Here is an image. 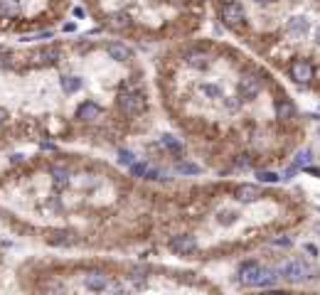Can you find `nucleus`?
I'll return each instance as SVG.
<instances>
[{"mask_svg":"<svg viewBox=\"0 0 320 295\" xmlns=\"http://www.w3.org/2000/svg\"><path fill=\"white\" fill-rule=\"evenodd\" d=\"M116 104H118V111L123 116L135 118V116H141L146 111V93L141 91V89H135V86L133 89H123V91L118 93Z\"/></svg>","mask_w":320,"mask_h":295,"instance_id":"1","label":"nucleus"},{"mask_svg":"<svg viewBox=\"0 0 320 295\" xmlns=\"http://www.w3.org/2000/svg\"><path fill=\"white\" fill-rule=\"evenodd\" d=\"M276 273H279V278L288 280V283H303V280H308V278L315 276L313 266L305 263L303 258H291V261H286Z\"/></svg>","mask_w":320,"mask_h":295,"instance_id":"2","label":"nucleus"},{"mask_svg":"<svg viewBox=\"0 0 320 295\" xmlns=\"http://www.w3.org/2000/svg\"><path fill=\"white\" fill-rule=\"evenodd\" d=\"M81 285L89 290V293H106L109 285H111V276L101 268H92L81 276Z\"/></svg>","mask_w":320,"mask_h":295,"instance_id":"3","label":"nucleus"},{"mask_svg":"<svg viewBox=\"0 0 320 295\" xmlns=\"http://www.w3.org/2000/svg\"><path fill=\"white\" fill-rule=\"evenodd\" d=\"M219 20L224 22L226 27H232V30H239V27H244L246 25V13L244 8L239 5V3H226L219 8Z\"/></svg>","mask_w":320,"mask_h":295,"instance_id":"4","label":"nucleus"},{"mask_svg":"<svg viewBox=\"0 0 320 295\" xmlns=\"http://www.w3.org/2000/svg\"><path fill=\"white\" fill-rule=\"evenodd\" d=\"M74 118L79 123H96L99 118H104V109H101L96 101L86 99V101H81V104L74 109Z\"/></svg>","mask_w":320,"mask_h":295,"instance_id":"5","label":"nucleus"},{"mask_svg":"<svg viewBox=\"0 0 320 295\" xmlns=\"http://www.w3.org/2000/svg\"><path fill=\"white\" fill-rule=\"evenodd\" d=\"M291 79L296 81V84H310L313 81V76H315V69H313V64H310V59H293L291 62Z\"/></svg>","mask_w":320,"mask_h":295,"instance_id":"6","label":"nucleus"},{"mask_svg":"<svg viewBox=\"0 0 320 295\" xmlns=\"http://www.w3.org/2000/svg\"><path fill=\"white\" fill-rule=\"evenodd\" d=\"M261 89H264V79L259 74H246V76H242V81H239V96L244 101L256 99L261 93Z\"/></svg>","mask_w":320,"mask_h":295,"instance_id":"7","label":"nucleus"},{"mask_svg":"<svg viewBox=\"0 0 320 295\" xmlns=\"http://www.w3.org/2000/svg\"><path fill=\"white\" fill-rule=\"evenodd\" d=\"M170 251L177 254V256H190L197 251V239L190 236V234H177L170 239Z\"/></svg>","mask_w":320,"mask_h":295,"instance_id":"8","label":"nucleus"},{"mask_svg":"<svg viewBox=\"0 0 320 295\" xmlns=\"http://www.w3.org/2000/svg\"><path fill=\"white\" fill-rule=\"evenodd\" d=\"M261 263L259 261H244L242 266H239V271H237V276H239V283L242 285H256V280L261 276Z\"/></svg>","mask_w":320,"mask_h":295,"instance_id":"9","label":"nucleus"},{"mask_svg":"<svg viewBox=\"0 0 320 295\" xmlns=\"http://www.w3.org/2000/svg\"><path fill=\"white\" fill-rule=\"evenodd\" d=\"M81 86H84V79L81 76H76V74H64L62 79H59V89L64 96H74V93L81 91Z\"/></svg>","mask_w":320,"mask_h":295,"instance_id":"10","label":"nucleus"},{"mask_svg":"<svg viewBox=\"0 0 320 295\" xmlns=\"http://www.w3.org/2000/svg\"><path fill=\"white\" fill-rule=\"evenodd\" d=\"M234 197H237L242 204H254V202L261 200V189H259L256 184H242V187H237Z\"/></svg>","mask_w":320,"mask_h":295,"instance_id":"11","label":"nucleus"},{"mask_svg":"<svg viewBox=\"0 0 320 295\" xmlns=\"http://www.w3.org/2000/svg\"><path fill=\"white\" fill-rule=\"evenodd\" d=\"M283 30H286V35H291V37H305L310 32V22L305 18H291L286 22Z\"/></svg>","mask_w":320,"mask_h":295,"instance_id":"12","label":"nucleus"},{"mask_svg":"<svg viewBox=\"0 0 320 295\" xmlns=\"http://www.w3.org/2000/svg\"><path fill=\"white\" fill-rule=\"evenodd\" d=\"M106 55L111 57L113 62H128L133 57V52L126 47V44H121V42H109V44H106Z\"/></svg>","mask_w":320,"mask_h":295,"instance_id":"13","label":"nucleus"},{"mask_svg":"<svg viewBox=\"0 0 320 295\" xmlns=\"http://www.w3.org/2000/svg\"><path fill=\"white\" fill-rule=\"evenodd\" d=\"M276 118H279V121H293V118H296V106H293L288 99L276 101Z\"/></svg>","mask_w":320,"mask_h":295,"instance_id":"14","label":"nucleus"},{"mask_svg":"<svg viewBox=\"0 0 320 295\" xmlns=\"http://www.w3.org/2000/svg\"><path fill=\"white\" fill-rule=\"evenodd\" d=\"M20 15V0H0V20H15Z\"/></svg>","mask_w":320,"mask_h":295,"instance_id":"15","label":"nucleus"},{"mask_svg":"<svg viewBox=\"0 0 320 295\" xmlns=\"http://www.w3.org/2000/svg\"><path fill=\"white\" fill-rule=\"evenodd\" d=\"M106 22H109V27H111V30H126V27L131 25V15H128V13H123V10H118V13H111Z\"/></svg>","mask_w":320,"mask_h":295,"instance_id":"16","label":"nucleus"},{"mask_svg":"<svg viewBox=\"0 0 320 295\" xmlns=\"http://www.w3.org/2000/svg\"><path fill=\"white\" fill-rule=\"evenodd\" d=\"M188 64L190 67H195V69H207V57L202 55V52H188Z\"/></svg>","mask_w":320,"mask_h":295,"instance_id":"17","label":"nucleus"},{"mask_svg":"<svg viewBox=\"0 0 320 295\" xmlns=\"http://www.w3.org/2000/svg\"><path fill=\"white\" fill-rule=\"evenodd\" d=\"M276 280H279L276 271H268V268H264V271H261V276H259V280H256V285H259V288H271Z\"/></svg>","mask_w":320,"mask_h":295,"instance_id":"18","label":"nucleus"},{"mask_svg":"<svg viewBox=\"0 0 320 295\" xmlns=\"http://www.w3.org/2000/svg\"><path fill=\"white\" fill-rule=\"evenodd\" d=\"M163 148H168V150H172V153H180L182 150V143L177 140V138H172V135H163Z\"/></svg>","mask_w":320,"mask_h":295,"instance_id":"19","label":"nucleus"},{"mask_svg":"<svg viewBox=\"0 0 320 295\" xmlns=\"http://www.w3.org/2000/svg\"><path fill=\"white\" fill-rule=\"evenodd\" d=\"M180 175H200V167L195 165V163H177V167H175Z\"/></svg>","mask_w":320,"mask_h":295,"instance_id":"20","label":"nucleus"},{"mask_svg":"<svg viewBox=\"0 0 320 295\" xmlns=\"http://www.w3.org/2000/svg\"><path fill=\"white\" fill-rule=\"evenodd\" d=\"M118 163L131 167V165H135V155H133L131 150H118Z\"/></svg>","mask_w":320,"mask_h":295,"instance_id":"21","label":"nucleus"},{"mask_svg":"<svg viewBox=\"0 0 320 295\" xmlns=\"http://www.w3.org/2000/svg\"><path fill=\"white\" fill-rule=\"evenodd\" d=\"M143 180H165V177H163V172H160V170H155V167H146V172H143Z\"/></svg>","mask_w":320,"mask_h":295,"instance_id":"22","label":"nucleus"},{"mask_svg":"<svg viewBox=\"0 0 320 295\" xmlns=\"http://www.w3.org/2000/svg\"><path fill=\"white\" fill-rule=\"evenodd\" d=\"M259 180H261V182H268V184H276L279 182V175L271 172V170H261V172H259Z\"/></svg>","mask_w":320,"mask_h":295,"instance_id":"23","label":"nucleus"},{"mask_svg":"<svg viewBox=\"0 0 320 295\" xmlns=\"http://www.w3.org/2000/svg\"><path fill=\"white\" fill-rule=\"evenodd\" d=\"M308 163H310V150H301L296 155V167H308Z\"/></svg>","mask_w":320,"mask_h":295,"instance_id":"24","label":"nucleus"},{"mask_svg":"<svg viewBox=\"0 0 320 295\" xmlns=\"http://www.w3.org/2000/svg\"><path fill=\"white\" fill-rule=\"evenodd\" d=\"M202 93H205L207 99H219V96H222V91H219L214 84H205V86H202Z\"/></svg>","mask_w":320,"mask_h":295,"instance_id":"25","label":"nucleus"},{"mask_svg":"<svg viewBox=\"0 0 320 295\" xmlns=\"http://www.w3.org/2000/svg\"><path fill=\"white\" fill-rule=\"evenodd\" d=\"M146 167H148V163H135V165H131L128 170H131V175H133V177H143Z\"/></svg>","mask_w":320,"mask_h":295,"instance_id":"26","label":"nucleus"},{"mask_svg":"<svg viewBox=\"0 0 320 295\" xmlns=\"http://www.w3.org/2000/svg\"><path fill=\"white\" fill-rule=\"evenodd\" d=\"M232 221H234L232 212H219V224H232Z\"/></svg>","mask_w":320,"mask_h":295,"instance_id":"27","label":"nucleus"},{"mask_svg":"<svg viewBox=\"0 0 320 295\" xmlns=\"http://www.w3.org/2000/svg\"><path fill=\"white\" fill-rule=\"evenodd\" d=\"M273 246H283V249H288V246H291V239H276V241H273Z\"/></svg>","mask_w":320,"mask_h":295,"instance_id":"28","label":"nucleus"},{"mask_svg":"<svg viewBox=\"0 0 320 295\" xmlns=\"http://www.w3.org/2000/svg\"><path fill=\"white\" fill-rule=\"evenodd\" d=\"M305 172H308V175H315V177H320V167L308 165V167H305Z\"/></svg>","mask_w":320,"mask_h":295,"instance_id":"29","label":"nucleus"},{"mask_svg":"<svg viewBox=\"0 0 320 295\" xmlns=\"http://www.w3.org/2000/svg\"><path fill=\"white\" fill-rule=\"evenodd\" d=\"M296 170H298L296 165H291V167H288V170H286V180H288V177H293V175H296Z\"/></svg>","mask_w":320,"mask_h":295,"instance_id":"30","label":"nucleus"},{"mask_svg":"<svg viewBox=\"0 0 320 295\" xmlns=\"http://www.w3.org/2000/svg\"><path fill=\"white\" fill-rule=\"evenodd\" d=\"M254 3H259V5H268V3H273V0H254Z\"/></svg>","mask_w":320,"mask_h":295,"instance_id":"31","label":"nucleus"},{"mask_svg":"<svg viewBox=\"0 0 320 295\" xmlns=\"http://www.w3.org/2000/svg\"><path fill=\"white\" fill-rule=\"evenodd\" d=\"M315 44L320 47V30H315Z\"/></svg>","mask_w":320,"mask_h":295,"instance_id":"32","label":"nucleus"}]
</instances>
